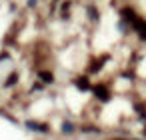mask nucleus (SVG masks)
Listing matches in <instances>:
<instances>
[{"label": "nucleus", "mask_w": 146, "mask_h": 140, "mask_svg": "<svg viewBox=\"0 0 146 140\" xmlns=\"http://www.w3.org/2000/svg\"><path fill=\"white\" fill-rule=\"evenodd\" d=\"M94 94H96L100 100H108V98H110V94H108V90H106L104 86H96V88H94Z\"/></svg>", "instance_id": "1"}, {"label": "nucleus", "mask_w": 146, "mask_h": 140, "mask_svg": "<svg viewBox=\"0 0 146 140\" xmlns=\"http://www.w3.org/2000/svg\"><path fill=\"white\" fill-rule=\"evenodd\" d=\"M76 86H78L80 90H88V88H90V84H88L86 78H78V80H76Z\"/></svg>", "instance_id": "2"}, {"label": "nucleus", "mask_w": 146, "mask_h": 140, "mask_svg": "<svg viewBox=\"0 0 146 140\" xmlns=\"http://www.w3.org/2000/svg\"><path fill=\"white\" fill-rule=\"evenodd\" d=\"M40 78H42L44 82H52V80H54V76H52L50 72H40Z\"/></svg>", "instance_id": "3"}]
</instances>
